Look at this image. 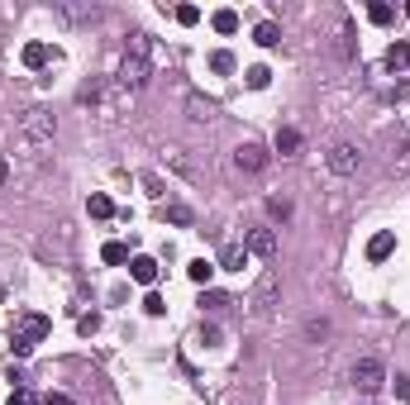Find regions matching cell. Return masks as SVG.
<instances>
[{
	"label": "cell",
	"instance_id": "obj_31",
	"mask_svg": "<svg viewBox=\"0 0 410 405\" xmlns=\"http://www.w3.org/2000/svg\"><path fill=\"white\" fill-rule=\"evenodd\" d=\"M5 405H33V396H29V391H10V401H5Z\"/></svg>",
	"mask_w": 410,
	"mask_h": 405
},
{
	"label": "cell",
	"instance_id": "obj_1",
	"mask_svg": "<svg viewBox=\"0 0 410 405\" xmlns=\"http://www.w3.org/2000/svg\"><path fill=\"white\" fill-rule=\"evenodd\" d=\"M148 72H153V63H148V33H129L125 43V63H120V86L125 91H139L143 81H148Z\"/></svg>",
	"mask_w": 410,
	"mask_h": 405
},
{
	"label": "cell",
	"instance_id": "obj_2",
	"mask_svg": "<svg viewBox=\"0 0 410 405\" xmlns=\"http://www.w3.org/2000/svg\"><path fill=\"white\" fill-rule=\"evenodd\" d=\"M48 320L43 315H19L15 325H10V353H19V358H29L33 348H38V343L48 339Z\"/></svg>",
	"mask_w": 410,
	"mask_h": 405
},
{
	"label": "cell",
	"instance_id": "obj_23",
	"mask_svg": "<svg viewBox=\"0 0 410 405\" xmlns=\"http://www.w3.org/2000/svg\"><path fill=\"white\" fill-rule=\"evenodd\" d=\"M100 253H105V263H115V267H120V263H129V248H125V243H115V238H110V243H105Z\"/></svg>",
	"mask_w": 410,
	"mask_h": 405
},
{
	"label": "cell",
	"instance_id": "obj_8",
	"mask_svg": "<svg viewBox=\"0 0 410 405\" xmlns=\"http://www.w3.org/2000/svg\"><path fill=\"white\" fill-rule=\"evenodd\" d=\"M248 253H258V258H277V234L272 229H248V243H243Z\"/></svg>",
	"mask_w": 410,
	"mask_h": 405
},
{
	"label": "cell",
	"instance_id": "obj_18",
	"mask_svg": "<svg viewBox=\"0 0 410 405\" xmlns=\"http://www.w3.org/2000/svg\"><path fill=\"white\" fill-rule=\"evenodd\" d=\"M186 272H191V281H196V286H205V281L215 277V263H205V258H196V263H191Z\"/></svg>",
	"mask_w": 410,
	"mask_h": 405
},
{
	"label": "cell",
	"instance_id": "obj_7",
	"mask_svg": "<svg viewBox=\"0 0 410 405\" xmlns=\"http://www.w3.org/2000/svg\"><path fill=\"white\" fill-rule=\"evenodd\" d=\"M234 162H238L243 172H263V167H268V148H263V143H238Z\"/></svg>",
	"mask_w": 410,
	"mask_h": 405
},
{
	"label": "cell",
	"instance_id": "obj_16",
	"mask_svg": "<svg viewBox=\"0 0 410 405\" xmlns=\"http://www.w3.org/2000/svg\"><path fill=\"white\" fill-rule=\"evenodd\" d=\"M229 305H234V300L224 296V291H205V296H201V310H210V315H224Z\"/></svg>",
	"mask_w": 410,
	"mask_h": 405
},
{
	"label": "cell",
	"instance_id": "obj_30",
	"mask_svg": "<svg viewBox=\"0 0 410 405\" xmlns=\"http://www.w3.org/2000/svg\"><path fill=\"white\" fill-rule=\"evenodd\" d=\"M201 343H210V348H215V343H220V329H215V325H205V329H201Z\"/></svg>",
	"mask_w": 410,
	"mask_h": 405
},
{
	"label": "cell",
	"instance_id": "obj_3",
	"mask_svg": "<svg viewBox=\"0 0 410 405\" xmlns=\"http://www.w3.org/2000/svg\"><path fill=\"white\" fill-rule=\"evenodd\" d=\"M19 134L29 148H48L53 134H58V120L48 115V110H24V120H19Z\"/></svg>",
	"mask_w": 410,
	"mask_h": 405
},
{
	"label": "cell",
	"instance_id": "obj_22",
	"mask_svg": "<svg viewBox=\"0 0 410 405\" xmlns=\"http://www.w3.org/2000/svg\"><path fill=\"white\" fill-rule=\"evenodd\" d=\"M210 67H215L220 77H229V72H234V53H229V48H220V53L210 58Z\"/></svg>",
	"mask_w": 410,
	"mask_h": 405
},
{
	"label": "cell",
	"instance_id": "obj_25",
	"mask_svg": "<svg viewBox=\"0 0 410 405\" xmlns=\"http://www.w3.org/2000/svg\"><path fill=\"white\" fill-rule=\"evenodd\" d=\"M367 19H372V24H391L396 10H391V5H372V10H367Z\"/></svg>",
	"mask_w": 410,
	"mask_h": 405
},
{
	"label": "cell",
	"instance_id": "obj_24",
	"mask_svg": "<svg viewBox=\"0 0 410 405\" xmlns=\"http://www.w3.org/2000/svg\"><path fill=\"white\" fill-rule=\"evenodd\" d=\"M305 339H330V320H310V325H305Z\"/></svg>",
	"mask_w": 410,
	"mask_h": 405
},
{
	"label": "cell",
	"instance_id": "obj_4",
	"mask_svg": "<svg viewBox=\"0 0 410 405\" xmlns=\"http://www.w3.org/2000/svg\"><path fill=\"white\" fill-rule=\"evenodd\" d=\"M277 296H282V286H277V277H272V272H263V277H258V286H253V315H258V320H268L272 310H277Z\"/></svg>",
	"mask_w": 410,
	"mask_h": 405
},
{
	"label": "cell",
	"instance_id": "obj_33",
	"mask_svg": "<svg viewBox=\"0 0 410 405\" xmlns=\"http://www.w3.org/2000/svg\"><path fill=\"white\" fill-rule=\"evenodd\" d=\"M396 167H401V172L410 167V143H406V148H401V153H396Z\"/></svg>",
	"mask_w": 410,
	"mask_h": 405
},
{
	"label": "cell",
	"instance_id": "obj_29",
	"mask_svg": "<svg viewBox=\"0 0 410 405\" xmlns=\"http://www.w3.org/2000/svg\"><path fill=\"white\" fill-rule=\"evenodd\" d=\"M95 329H100V315H95V310L81 315V334H95Z\"/></svg>",
	"mask_w": 410,
	"mask_h": 405
},
{
	"label": "cell",
	"instance_id": "obj_32",
	"mask_svg": "<svg viewBox=\"0 0 410 405\" xmlns=\"http://www.w3.org/2000/svg\"><path fill=\"white\" fill-rule=\"evenodd\" d=\"M396 396H401V401H410V377H396Z\"/></svg>",
	"mask_w": 410,
	"mask_h": 405
},
{
	"label": "cell",
	"instance_id": "obj_14",
	"mask_svg": "<svg viewBox=\"0 0 410 405\" xmlns=\"http://www.w3.org/2000/svg\"><path fill=\"white\" fill-rule=\"evenodd\" d=\"M277 153L282 157H291V153H300V129H277Z\"/></svg>",
	"mask_w": 410,
	"mask_h": 405
},
{
	"label": "cell",
	"instance_id": "obj_11",
	"mask_svg": "<svg viewBox=\"0 0 410 405\" xmlns=\"http://www.w3.org/2000/svg\"><path fill=\"white\" fill-rule=\"evenodd\" d=\"M396 253V234L391 229H382V234H372V243H367V258L372 263H382V258H391Z\"/></svg>",
	"mask_w": 410,
	"mask_h": 405
},
{
	"label": "cell",
	"instance_id": "obj_35",
	"mask_svg": "<svg viewBox=\"0 0 410 405\" xmlns=\"http://www.w3.org/2000/svg\"><path fill=\"white\" fill-rule=\"evenodd\" d=\"M5 182H10V167H5V157H0V186H5Z\"/></svg>",
	"mask_w": 410,
	"mask_h": 405
},
{
	"label": "cell",
	"instance_id": "obj_20",
	"mask_svg": "<svg viewBox=\"0 0 410 405\" xmlns=\"http://www.w3.org/2000/svg\"><path fill=\"white\" fill-rule=\"evenodd\" d=\"M210 24H215L220 33H234V29H238V15H234V10H215V19H210Z\"/></svg>",
	"mask_w": 410,
	"mask_h": 405
},
{
	"label": "cell",
	"instance_id": "obj_34",
	"mask_svg": "<svg viewBox=\"0 0 410 405\" xmlns=\"http://www.w3.org/2000/svg\"><path fill=\"white\" fill-rule=\"evenodd\" d=\"M43 405H77V401H72V396H58V391H53V396H48Z\"/></svg>",
	"mask_w": 410,
	"mask_h": 405
},
{
	"label": "cell",
	"instance_id": "obj_36",
	"mask_svg": "<svg viewBox=\"0 0 410 405\" xmlns=\"http://www.w3.org/2000/svg\"><path fill=\"white\" fill-rule=\"evenodd\" d=\"M406 15H410V5H406Z\"/></svg>",
	"mask_w": 410,
	"mask_h": 405
},
{
	"label": "cell",
	"instance_id": "obj_5",
	"mask_svg": "<svg viewBox=\"0 0 410 405\" xmlns=\"http://www.w3.org/2000/svg\"><path fill=\"white\" fill-rule=\"evenodd\" d=\"M382 382H387V367H382V358H358L353 362V386L358 391H382Z\"/></svg>",
	"mask_w": 410,
	"mask_h": 405
},
{
	"label": "cell",
	"instance_id": "obj_13",
	"mask_svg": "<svg viewBox=\"0 0 410 405\" xmlns=\"http://www.w3.org/2000/svg\"><path fill=\"white\" fill-rule=\"evenodd\" d=\"M253 43H258V48H277V43H282V29H277L272 19H263V24L253 29Z\"/></svg>",
	"mask_w": 410,
	"mask_h": 405
},
{
	"label": "cell",
	"instance_id": "obj_21",
	"mask_svg": "<svg viewBox=\"0 0 410 405\" xmlns=\"http://www.w3.org/2000/svg\"><path fill=\"white\" fill-rule=\"evenodd\" d=\"M268 215L286 224V219H291V201H286V196H272V201H268Z\"/></svg>",
	"mask_w": 410,
	"mask_h": 405
},
{
	"label": "cell",
	"instance_id": "obj_26",
	"mask_svg": "<svg viewBox=\"0 0 410 405\" xmlns=\"http://www.w3.org/2000/svg\"><path fill=\"white\" fill-rule=\"evenodd\" d=\"M177 24H201V10L196 5H177Z\"/></svg>",
	"mask_w": 410,
	"mask_h": 405
},
{
	"label": "cell",
	"instance_id": "obj_27",
	"mask_svg": "<svg viewBox=\"0 0 410 405\" xmlns=\"http://www.w3.org/2000/svg\"><path fill=\"white\" fill-rule=\"evenodd\" d=\"M167 219H172V224H191V210L186 205H167Z\"/></svg>",
	"mask_w": 410,
	"mask_h": 405
},
{
	"label": "cell",
	"instance_id": "obj_9",
	"mask_svg": "<svg viewBox=\"0 0 410 405\" xmlns=\"http://www.w3.org/2000/svg\"><path fill=\"white\" fill-rule=\"evenodd\" d=\"M248 258H253V253L243 248V243H224L220 267H224V272H243V267H248Z\"/></svg>",
	"mask_w": 410,
	"mask_h": 405
},
{
	"label": "cell",
	"instance_id": "obj_17",
	"mask_svg": "<svg viewBox=\"0 0 410 405\" xmlns=\"http://www.w3.org/2000/svg\"><path fill=\"white\" fill-rule=\"evenodd\" d=\"M86 210H91V219H110V215H115V201H110V196H100V191H95L91 201H86Z\"/></svg>",
	"mask_w": 410,
	"mask_h": 405
},
{
	"label": "cell",
	"instance_id": "obj_6",
	"mask_svg": "<svg viewBox=\"0 0 410 405\" xmlns=\"http://www.w3.org/2000/svg\"><path fill=\"white\" fill-rule=\"evenodd\" d=\"M358 167H363V153H358L353 143H334L330 148V172L334 177H353Z\"/></svg>",
	"mask_w": 410,
	"mask_h": 405
},
{
	"label": "cell",
	"instance_id": "obj_10",
	"mask_svg": "<svg viewBox=\"0 0 410 405\" xmlns=\"http://www.w3.org/2000/svg\"><path fill=\"white\" fill-rule=\"evenodd\" d=\"M129 277L139 281V286H153L158 281V263L153 258H129Z\"/></svg>",
	"mask_w": 410,
	"mask_h": 405
},
{
	"label": "cell",
	"instance_id": "obj_19",
	"mask_svg": "<svg viewBox=\"0 0 410 405\" xmlns=\"http://www.w3.org/2000/svg\"><path fill=\"white\" fill-rule=\"evenodd\" d=\"M243 81H248L253 91H263V86H268V81H272V72H268V67H263V63H258V67H248V72H243Z\"/></svg>",
	"mask_w": 410,
	"mask_h": 405
},
{
	"label": "cell",
	"instance_id": "obj_15",
	"mask_svg": "<svg viewBox=\"0 0 410 405\" xmlns=\"http://www.w3.org/2000/svg\"><path fill=\"white\" fill-rule=\"evenodd\" d=\"M48 58H53L48 43H24V67H48Z\"/></svg>",
	"mask_w": 410,
	"mask_h": 405
},
{
	"label": "cell",
	"instance_id": "obj_12",
	"mask_svg": "<svg viewBox=\"0 0 410 405\" xmlns=\"http://www.w3.org/2000/svg\"><path fill=\"white\" fill-rule=\"evenodd\" d=\"M58 15H63L67 24H91L100 10H95V5H58Z\"/></svg>",
	"mask_w": 410,
	"mask_h": 405
},
{
	"label": "cell",
	"instance_id": "obj_28",
	"mask_svg": "<svg viewBox=\"0 0 410 405\" xmlns=\"http://www.w3.org/2000/svg\"><path fill=\"white\" fill-rule=\"evenodd\" d=\"M143 310H148V315H162L167 305H162V296H158V291H148V300H143Z\"/></svg>",
	"mask_w": 410,
	"mask_h": 405
}]
</instances>
